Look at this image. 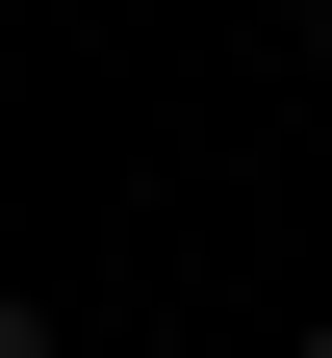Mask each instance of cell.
Instances as JSON below:
<instances>
[{
    "mask_svg": "<svg viewBox=\"0 0 332 358\" xmlns=\"http://www.w3.org/2000/svg\"><path fill=\"white\" fill-rule=\"evenodd\" d=\"M281 358H332V333H281Z\"/></svg>",
    "mask_w": 332,
    "mask_h": 358,
    "instance_id": "obj_3",
    "label": "cell"
},
{
    "mask_svg": "<svg viewBox=\"0 0 332 358\" xmlns=\"http://www.w3.org/2000/svg\"><path fill=\"white\" fill-rule=\"evenodd\" d=\"M307 52H332V0H307Z\"/></svg>",
    "mask_w": 332,
    "mask_h": 358,
    "instance_id": "obj_2",
    "label": "cell"
},
{
    "mask_svg": "<svg viewBox=\"0 0 332 358\" xmlns=\"http://www.w3.org/2000/svg\"><path fill=\"white\" fill-rule=\"evenodd\" d=\"M0 358H52V307H26V282H0Z\"/></svg>",
    "mask_w": 332,
    "mask_h": 358,
    "instance_id": "obj_1",
    "label": "cell"
}]
</instances>
